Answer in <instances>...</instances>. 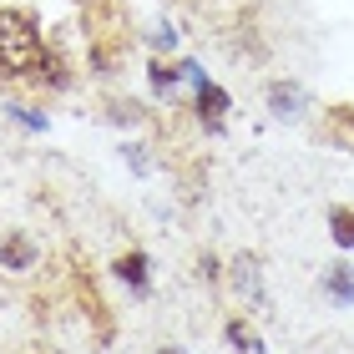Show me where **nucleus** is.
<instances>
[{
    "label": "nucleus",
    "mask_w": 354,
    "mask_h": 354,
    "mask_svg": "<svg viewBox=\"0 0 354 354\" xmlns=\"http://www.w3.org/2000/svg\"><path fill=\"white\" fill-rule=\"evenodd\" d=\"M41 66V36L26 15H0V76H26Z\"/></svg>",
    "instance_id": "1"
},
{
    "label": "nucleus",
    "mask_w": 354,
    "mask_h": 354,
    "mask_svg": "<svg viewBox=\"0 0 354 354\" xmlns=\"http://www.w3.org/2000/svg\"><path fill=\"white\" fill-rule=\"evenodd\" d=\"M198 111H203V122H207V127H218V122H223V111H228V91L198 82Z\"/></svg>",
    "instance_id": "2"
},
{
    "label": "nucleus",
    "mask_w": 354,
    "mask_h": 354,
    "mask_svg": "<svg viewBox=\"0 0 354 354\" xmlns=\"http://www.w3.org/2000/svg\"><path fill=\"white\" fill-rule=\"evenodd\" d=\"M324 288H329V294L339 299V304H354V273H349L344 263H334V268H329V279H324Z\"/></svg>",
    "instance_id": "3"
},
{
    "label": "nucleus",
    "mask_w": 354,
    "mask_h": 354,
    "mask_svg": "<svg viewBox=\"0 0 354 354\" xmlns=\"http://www.w3.org/2000/svg\"><path fill=\"white\" fill-rule=\"evenodd\" d=\"M329 228H334V243H339V248H354V207H334Z\"/></svg>",
    "instance_id": "4"
},
{
    "label": "nucleus",
    "mask_w": 354,
    "mask_h": 354,
    "mask_svg": "<svg viewBox=\"0 0 354 354\" xmlns=\"http://www.w3.org/2000/svg\"><path fill=\"white\" fill-rule=\"evenodd\" d=\"M117 273H122L132 288H147V259H142V253H127V259L117 263Z\"/></svg>",
    "instance_id": "5"
},
{
    "label": "nucleus",
    "mask_w": 354,
    "mask_h": 354,
    "mask_svg": "<svg viewBox=\"0 0 354 354\" xmlns=\"http://www.w3.org/2000/svg\"><path fill=\"white\" fill-rule=\"evenodd\" d=\"M0 263L26 268V263H30V243H21V238H15V243H6V248H0Z\"/></svg>",
    "instance_id": "6"
},
{
    "label": "nucleus",
    "mask_w": 354,
    "mask_h": 354,
    "mask_svg": "<svg viewBox=\"0 0 354 354\" xmlns=\"http://www.w3.org/2000/svg\"><path fill=\"white\" fill-rule=\"evenodd\" d=\"M228 339H233L238 349H259V334H253V329H243V324H228Z\"/></svg>",
    "instance_id": "7"
},
{
    "label": "nucleus",
    "mask_w": 354,
    "mask_h": 354,
    "mask_svg": "<svg viewBox=\"0 0 354 354\" xmlns=\"http://www.w3.org/2000/svg\"><path fill=\"white\" fill-rule=\"evenodd\" d=\"M299 102V91H288V86H273V111H294Z\"/></svg>",
    "instance_id": "8"
},
{
    "label": "nucleus",
    "mask_w": 354,
    "mask_h": 354,
    "mask_svg": "<svg viewBox=\"0 0 354 354\" xmlns=\"http://www.w3.org/2000/svg\"><path fill=\"white\" fill-rule=\"evenodd\" d=\"M172 82H177V71H167V66H152V86H157V91H167Z\"/></svg>",
    "instance_id": "9"
},
{
    "label": "nucleus",
    "mask_w": 354,
    "mask_h": 354,
    "mask_svg": "<svg viewBox=\"0 0 354 354\" xmlns=\"http://www.w3.org/2000/svg\"><path fill=\"white\" fill-rule=\"evenodd\" d=\"M157 354H187V349H177V344H167V349H157Z\"/></svg>",
    "instance_id": "10"
}]
</instances>
